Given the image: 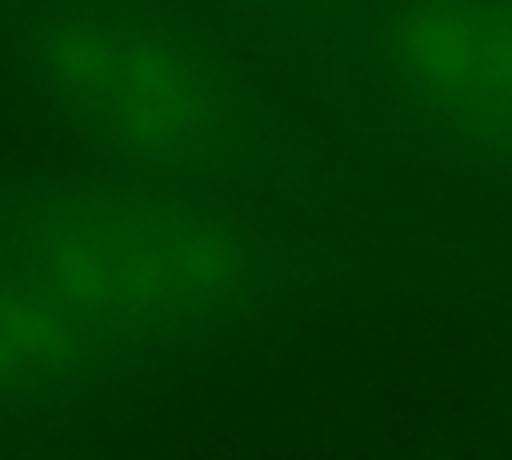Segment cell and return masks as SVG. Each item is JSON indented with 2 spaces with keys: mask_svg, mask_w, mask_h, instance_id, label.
Returning <instances> with one entry per match:
<instances>
[{
  "mask_svg": "<svg viewBox=\"0 0 512 460\" xmlns=\"http://www.w3.org/2000/svg\"><path fill=\"white\" fill-rule=\"evenodd\" d=\"M0 264L52 320L84 384L228 332L272 276L236 216L152 176L4 192Z\"/></svg>",
  "mask_w": 512,
  "mask_h": 460,
  "instance_id": "cell-1",
  "label": "cell"
},
{
  "mask_svg": "<svg viewBox=\"0 0 512 460\" xmlns=\"http://www.w3.org/2000/svg\"><path fill=\"white\" fill-rule=\"evenodd\" d=\"M24 64L88 140L152 180L204 172L236 148L224 68L132 0H52L24 32Z\"/></svg>",
  "mask_w": 512,
  "mask_h": 460,
  "instance_id": "cell-2",
  "label": "cell"
},
{
  "mask_svg": "<svg viewBox=\"0 0 512 460\" xmlns=\"http://www.w3.org/2000/svg\"><path fill=\"white\" fill-rule=\"evenodd\" d=\"M380 52L424 124L512 168V0H396Z\"/></svg>",
  "mask_w": 512,
  "mask_h": 460,
  "instance_id": "cell-3",
  "label": "cell"
}]
</instances>
